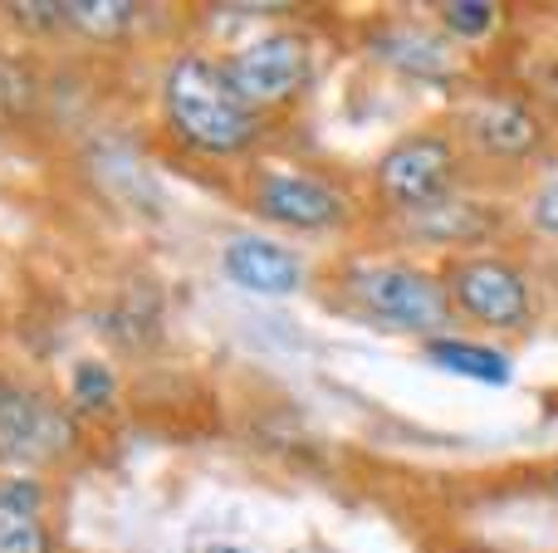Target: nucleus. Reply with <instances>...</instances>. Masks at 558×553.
I'll return each mask as SVG.
<instances>
[{
    "mask_svg": "<svg viewBox=\"0 0 558 553\" xmlns=\"http://www.w3.org/2000/svg\"><path fill=\"white\" fill-rule=\"evenodd\" d=\"M39 505H45V490L29 476H0V553H49Z\"/></svg>",
    "mask_w": 558,
    "mask_h": 553,
    "instance_id": "obj_11",
    "label": "nucleus"
},
{
    "mask_svg": "<svg viewBox=\"0 0 558 553\" xmlns=\"http://www.w3.org/2000/svg\"><path fill=\"white\" fill-rule=\"evenodd\" d=\"M530 211H534V225H544V231H554V235H558V176H554L549 186H544L539 196H534Z\"/></svg>",
    "mask_w": 558,
    "mask_h": 553,
    "instance_id": "obj_17",
    "label": "nucleus"
},
{
    "mask_svg": "<svg viewBox=\"0 0 558 553\" xmlns=\"http://www.w3.org/2000/svg\"><path fill=\"white\" fill-rule=\"evenodd\" d=\"M461 133L485 157H524L539 147V118L520 98H481L461 113Z\"/></svg>",
    "mask_w": 558,
    "mask_h": 553,
    "instance_id": "obj_9",
    "label": "nucleus"
},
{
    "mask_svg": "<svg viewBox=\"0 0 558 553\" xmlns=\"http://www.w3.org/2000/svg\"><path fill=\"white\" fill-rule=\"evenodd\" d=\"M373 54L387 59V64L407 69V74H422V78H446L456 69V54L446 39H436L432 29H416V25H387L373 35Z\"/></svg>",
    "mask_w": 558,
    "mask_h": 553,
    "instance_id": "obj_12",
    "label": "nucleus"
},
{
    "mask_svg": "<svg viewBox=\"0 0 558 553\" xmlns=\"http://www.w3.org/2000/svg\"><path fill=\"white\" fill-rule=\"evenodd\" d=\"M255 211L289 231H328L348 216V201L308 172H265L255 182Z\"/></svg>",
    "mask_w": 558,
    "mask_h": 553,
    "instance_id": "obj_7",
    "label": "nucleus"
},
{
    "mask_svg": "<svg viewBox=\"0 0 558 553\" xmlns=\"http://www.w3.org/2000/svg\"><path fill=\"white\" fill-rule=\"evenodd\" d=\"M456 147L441 133H412L392 143L377 157V192L397 206V211H422L432 201H446L456 186Z\"/></svg>",
    "mask_w": 558,
    "mask_h": 553,
    "instance_id": "obj_5",
    "label": "nucleus"
},
{
    "mask_svg": "<svg viewBox=\"0 0 558 553\" xmlns=\"http://www.w3.org/2000/svg\"><path fill=\"white\" fill-rule=\"evenodd\" d=\"M343 290L353 294V304L377 323H392V329H412V333H432L446 323L451 299H446V284L432 280L416 265H392V260H367L353 265L343 274Z\"/></svg>",
    "mask_w": 558,
    "mask_h": 553,
    "instance_id": "obj_2",
    "label": "nucleus"
},
{
    "mask_svg": "<svg viewBox=\"0 0 558 553\" xmlns=\"http://www.w3.org/2000/svg\"><path fill=\"white\" fill-rule=\"evenodd\" d=\"M221 270L231 284H241L251 294H270V299L294 294L299 280H304V260L294 250H284L279 241H260V235H241V241L226 245Z\"/></svg>",
    "mask_w": 558,
    "mask_h": 553,
    "instance_id": "obj_8",
    "label": "nucleus"
},
{
    "mask_svg": "<svg viewBox=\"0 0 558 553\" xmlns=\"http://www.w3.org/2000/svg\"><path fill=\"white\" fill-rule=\"evenodd\" d=\"M554 490H558V470H554Z\"/></svg>",
    "mask_w": 558,
    "mask_h": 553,
    "instance_id": "obj_20",
    "label": "nucleus"
},
{
    "mask_svg": "<svg viewBox=\"0 0 558 553\" xmlns=\"http://www.w3.org/2000/svg\"><path fill=\"white\" fill-rule=\"evenodd\" d=\"M10 15H15L20 25H35V29L64 25V5H10Z\"/></svg>",
    "mask_w": 558,
    "mask_h": 553,
    "instance_id": "obj_18",
    "label": "nucleus"
},
{
    "mask_svg": "<svg viewBox=\"0 0 558 553\" xmlns=\"http://www.w3.org/2000/svg\"><path fill=\"white\" fill-rule=\"evenodd\" d=\"M192 553H251L241 539H221V534H196L192 539Z\"/></svg>",
    "mask_w": 558,
    "mask_h": 553,
    "instance_id": "obj_19",
    "label": "nucleus"
},
{
    "mask_svg": "<svg viewBox=\"0 0 558 553\" xmlns=\"http://www.w3.org/2000/svg\"><path fill=\"white\" fill-rule=\"evenodd\" d=\"M74 446V421L54 392L0 372V460L5 466H49Z\"/></svg>",
    "mask_w": 558,
    "mask_h": 553,
    "instance_id": "obj_4",
    "label": "nucleus"
},
{
    "mask_svg": "<svg viewBox=\"0 0 558 553\" xmlns=\"http://www.w3.org/2000/svg\"><path fill=\"white\" fill-rule=\"evenodd\" d=\"M426 362L456 372V378L485 382V388H505V382H510V368H514L505 353L485 348V343H465V339H426Z\"/></svg>",
    "mask_w": 558,
    "mask_h": 553,
    "instance_id": "obj_13",
    "label": "nucleus"
},
{
    "mask_svg": "<svg viewBox=\"0 0 558 553\" xmlns=\"http://www.w3.org/2000/svg\"><path fill=\"white\" fill-rule=\"evenodd\" d=\"M162 113L172 133L202 157H235L255 143V113L235 103L221 69L202 54H182L167 64Z\"/></svg>",
    "mask_w": 558,
    "mask_h": 553,
    "instance_id": "obj_1",
    "label": "nucleus"
},
{
    "mask_svg": "<svg viewBox=\"0 0 558 553\" xmlns=\"http://www.w3.org/2000/svg\"><path fill=\"white\" fill-rule=\"evenodd\" d=\"M137 15H143V10L128 5V0H69L64 5V25L84 29V35H94V39L123 35V29L137 25Z\"/></svg>",
    "mask_w": 558,
    "mask_h": 553,
    "instance_id": "obj_14",
    "label": "nucleus"
},
{
    "mask_svg": "<svg viewBox=\"0 0 558 553\" xmlns=\"http://www.w3.org/2000/svg\"><path fill=\"white\" fill-rule=\"evenodd\" d=\"M441 20H446L451 35L481 39V35H490V29L500 25V10H495L490 0H451V5H441Z\"/></svg>",
    "mask_w": 558,
    "mask_h": 553,
    "instance_id": "obj_16",
    "label": "nucleus"
},
{
    "mask_svg": "<svg viewBox=\"0 0 558 553\" xmlns=\"http://www.w3.org/2000/svg\"><path fill=\"white\" fill-rule=\"evenodd\" d=\"M402 221L416 241H432V245H471V241H485L490 231H500V211H490L481 201H461V196L432 201L422 211H402Z\"/></svg>",
    "mask_w": 558,
    "mask_h": 553,
    "instance_id": "obj_10",
    "label": "nucleus"
},
{
    "mask_svg": "<svg viewBox=\"0 0 558 553\" xmlns=\"http://www.w3.org/2000/svg\"><path fill=\"white\" fill-rule=\"evenodd\" d=\"M216 69H221V78H226L235 103L251 108V113H265V108H279V103L304 94L314 54H308L304 35L275 29V35H260V39H251V45L231 49Z\"/></svg>",
    "mask_w": 558,
    "mask_h": 553,
    "instance_id": "obj_3",
    "label": "nucleus"
},
{
    "mask_svg": "<svg viewBox=\"0 0 558 553\" xmlns=\"http://www.w3.org/2000/svg\"><path fill=\"white\" fill-rule=\"evenodd\" d=\"M113 392H118L113 368H104V362H94V358L74 362V372H69V402H74L78 411H108L113 407Z\"/></svg>",
    "mask_w": 558,
    "mask_h": 553,
    "instance_id": "obj_15",
    "label": "nucleus"
},
{
    "mask_svg": "<svg viewBox=\"0 0 558 553\" xmlns=\"http://www.w3.org/2000/svg\"><path fill=\"white\" fill-rule=\"evenodd\" d=\"M446 299L461 314H471L475 323H490V329H520L530 319V284L514 265L495 260V255H465L451 260L446 270Z\"/></svg>",
    "mask_w": 558,
    "mask_h": 553,
    "instance_id": "obj_6",
    "label": "nucleus"
}]
</instances>
